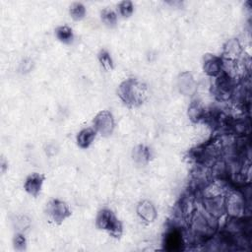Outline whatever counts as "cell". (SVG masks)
I'll return each instance as SVG.
<instances>
[{
    "instance_id": "30bf717a",
    "label": "cell",
    "mask_w": 252,
    "mask_h": 252,
    "mask_svg": "<svg viewBox=\"0 0 252 252\" xmlns=\"http://www.w3.org/2000/svg\"><path fill=\"white\" fill-rule=\"evenodd\" d=\"M55 37L60 43L64 45H70L74 41L73 30L66 25L59 26L55 29Z\"/></svg>"
},
{
    "instance_id": "8fae6325",
    "label": "cell",
    "mask_w": 252,
    "mask_h": 252,
    "mask_svg": "<svg viewBox=\"0 0 252 252\" xmlns=\"http://www.w3.org/2000/svg\"><path fill=\"white\" fill-rule=\"evenodd\" d=\"M178 88L181 93L185 94L188 96L189 94H191L192 91L195 88V83L193 80V77L190 73L184 72L182 73L178 78Z\"/></svg>"
},
{
    "instance_id": "5b68a950",
    "label": "cell",
    "mask_w": 252,
    "mask_h": 252,
    "mask_svg": "<svg viewBox=\"0 0 252 252\" xmlns=\"http://www.w3.org/2000/svg\"><path fill=\"white\" fill-rule=\"evenodd\" d=\"M46 180V176L42 173H31L25 180L24 189L25 191L33 197H37L41 191Z\"/></svg>"
},
{
    "instance_id": "ac0fdd59",
    "label": "cell",
    "mask_w": 252,
    "mask_h": 252,
    "mask_svg": "<svg viewBox=\"0 0 252 252\" xmlns=\"http://www.w3.org/2000/svg\"><path fill=\"white\" fill-rule=\"evenodd\" d=\"M240 52V45L236 40H232L228 42L225 47V54L230 58H236Z\"/></svg>"
},
{
    "instance_id": "277c9868",
    "label": "cell",
    "mask_w": 252,
    "mask_h": 252,
    "mask_svg": "<svg viewBox=\"0 0 252 252\" xmlns=\"http://www.w3.org/2000/svg\"><path fill=\"white\" fill-rule=\"evenodd\" d=\"M94 129L103 137H109L113 133L115 122L112 113L109 110H102L93 120Z\"/></svg>"
},
{
    "instance_id": "6da1fadb",
    "label": "cell",
    "mask_w": 252,
    "mask_h": 252,
    "mask_svg": "<svg viewBox=\"0 0 252 252\" xmlns=\"http://www.w3.org/2000/svg\"><path fill=\"white\" fill-rule=\"evenodd\" d=\"M147 86L133 78L123 81L118 87V96L128 107L135 108L141 106L147 99Z\"/></svg>"
},
{
    "instance_id": "3957f363",
    "label": "cell",
    "mask_w": 252,
    "mask_h": 252,
    "mask_svg": "<svg viewBox=\"0 0 252 252\" xmlns=\"http://www.w3.org/2000/svg\"><path fill=\"white\" fill-rule=\"evenodd\" d=\"M46 213L50 220L56 225H60L71 216L68 205L59 199L50 200L46 207Z\"/></svg>"
},
{
    "instance_id": "7a4b0ae2",
    "label": "cell",
    "mask_w": 252,
    "mask_h": 252,
    "mask_svg": "<svg viewBox=\"0 0 252 252\" xmlns=\"http://www.w3.org/2000/svg\"><path fill=\"white\" fill-rule=\"evenodd\" d=\"M96 225L99 230L109 233L113 237L118 238L122 235V225L120 220L110 209L105 208L99 211Z\"/></svg>"
},
{
    "instance_id": "d6986e66",
    "label": "cell",
    "mask_w": 252,
    "mask_h": 252,
    "mask_svg": "<svg viewBox=\"0 0 252 252\" xmlns=\"http://www.w3.org/2000/svg\"><path fill=\"white\" fill-rule=\"evenodd\" d=\"M13 243H14V247L18 250H25L26 249L27 240H26V237L23 235H20V234L16 235L14 236Z\"/></svg>"
},
{
    "instance_id": "52a82bcc",
    "label": "cell",
    "mask_w": 252,
    "mask_h": 252,
    "mask_svg": "<svg viewBox=\"0 0 252 252\" xmlns=\"http://www.w3.org/2000/svg\"><path fill=\"white\" fill-rule=\"evenodd\" d=\"M137 215L147 224L154 223L158 217V213L155 205L149 200H143L139 202L137 206Z\"/></svg>"
},
{
    "instance_id": "7c38bea8",
    "label": "cell",
    "mask_w": 252,
    "mask_h": 252,
    "mask_svg": "<svg viewBox=\"0 0 252 252\" xmlns=\"http://www.w3.org/2000/svg\"><path fill=\"white\" fill-rule=\"evenodd\" d=\"M100 64L106 71H111L114 68V63L110 53L107 49H101L98 54Z\"/></svg>"
},
{
    "instance_id": "4fadbf2b",
    "label": "cell",
    "mask_w": 252,
    "mask_h": 252,
    "mask_svg": "<svg viewBox=\"0 0 252 252\" xmlns=\"http://www.w3.org/2000/svg\"><path fill=\"white\" fill-rule=\"evenodd\" d=\"M87 13L86 7L81 2H74L69 7V14L70 17L75 21H81L85 18Z\"/></svg>"
},
{
    "instance_id": "ba28073f",
    "label": "cell",
    "mask_w": 252,
    "mask_h": 252,
    "mask_svg": "<svg viewBox=\"0 0 252 252\" xmlns=\"http://www.w3.org/2000/svg\"><path fill=\"white\" fill-rule=\"evenodd\" d=\"M96 130L94 129V127H89V128H84L80 132H78L76 136V142L79 148L86 150L91 147V145L94 143V139L97 136Z\"/></svg>"
},
{
    "instance_id": "2e32d148",
    "label": "cell",
    "mask_w": 252,
    "mask_h": 252,
    "mask_svg": "<svg viewBox=\"0 0 252 252\" xmlns=\"http://www.w3.org/2000/svg\"><path fill=\"white\" fill-rule=\"evenodd\" d=\"M241 196H238L237 194H234L231 196L230 201H229V209L231 211V213L233 215H238L239 213H241L242 209H243V203L241 201Z\"/></svg>"
},
{
    "instance_id": "5bb4252c",
    "label": "cell",
    "mask_w": 252,
    "mask_h": 252,
    "mask_svg": "<svg viewBox=\"0 0 252 252\" xmlns=\"http://www.w3.org/2000/svg\"><path fill=\"white\" fill-rule=\"evenodd\" d=\"M204 115V110L199 102H192L188 108V116L192 121L198 122Z\"/></svg>"
},
{
    "instance_id": "e0dca14e",
    "label": "cell",
    "mask_w": 252,
    "mask_h": 252,
    "mask_svg": "<svg viewBox=\"0 0 252 252\" xmlns=\"http://www.w3.org/2000/svg\"><path fill=\"white\" fill-rule=\"evenodd\" d=\"M118 11L123 18H129L134 13V4L129 0H125L118 4Z\"/></svg>"
},
{
    "instance_id": "9a60e30c",
    "label": "cell",
    "mask_w": 252,
    "mask_h": 252,
    "mask_svg": "<svg viewBox=\"0 0 252 252\" xmlns=\"http://www.w3.org/2000/svg\"><path fill=\"white\" fill-rule=\"evenodd\" d=\"M101 19L106 26L112 28L117 23V14L112 9L106 8L101 12Z\"/></svg>"
},
{
    "instance_id": "9c48e42d",
    "label": "cell",
    "mask_w": 252,
    "mask_h": 252,
    "mask_svg": "<svg viewBox=\"0 0 252 252\" xmlns=\"http://www.w3.org/2000/svg\"><path fill=\"white\" fill-rule=\"evenodd\" d=\"M152 157V150L145 145H139L133 149L132 158L134 162L139 165H147L151 161Z\"/></svg>"
},
{
    "instance_id": "8992f818",
    "label": "cell",
    "mask_w": 252,
    "mask_h": 252,
    "mask_svg": "<svg viewBox=\"0 0 252 252\" xmlns=\"http://www.w3.org/2000/svg\"><path fill=\"white\" fill-rule=\"evenodd\" d=\"M204 72L210 77H218L223 71V61L214 54H206L203 62Z\"/></svg>"
}]
</instances>
